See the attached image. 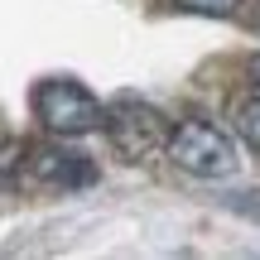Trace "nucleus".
Here are the masks:
<instances>
[{"instance_id": "1", "label": "nucleus", "mask_w": 260, "mask_h": 260, "mask_svg": "<svg viewBox=\"0 0 260 260\" xmlns=\"http://www.w3.org/2000/svg\"><path fill=\"white\" fill-rule=\"evenodd\" d=\"M29 106H34V121L58 140H77V135L102 130V102L77 77H44V82H34Z\"/></svg>"}, {"instance_id": "2", "label": "nucleus", "mask_w": 260, "mask_h": 260, "mask_svg": "<svg viewBox=\"0 0 260 260\" xmlns=\"http://www.w3.org/2000/svg\"><path fill=\"white\" fill-rule=\"evenodd\" d=\"M164 149H169V159H174L188 178H203V183L232 178L236 169H241L236 140L226 135V130L207 125V121H178V125H169Z\"/></svg>"}, {"instance_id": "3", "label": "nucleus", "mask_w": 260, "mask_h": 260, "mask_svg": "<svg viewBox=\"0 0 260 260\" xmlns=\"http://www.w3.org/2000/svg\"><path fill=\"white\" fill-rule=\"evenodd\" d=\"M102 130L125 164H145V159H154L164 149L169 116L159 106L140 102V96H116L111 106H102Z\"/></svg>"}, {"instance_id": "4", "label": "nucleus", "mask_w": 260, "mask_h": 260, "mask_svg": "<svg viewBox=\"0 0 260 260\" xmlns=\"http://www.w3.org/2000/svg\"><path fill=\"white\" fill-rule=\"evenodd\" d=\"M24 164H29V178L44 188H63V193H73V188H92L96 183V164L82 154V149H68V145H34L24 149Z\"/></svg>"}, {"instance_id": "5", "label": "nucleus", "mask_w": 260, "mask_h": 260, "mask_svg": "<svg viewBox=\"0 0 260 260\" xmlns=\"http://www.w3.org/2000/svg\"><path fill=\"white\" fill-rule=\"evenodd\" d=\"M232 121H236V140L260 159V96H255V102H241Z\"/></svg>"}, {"instance_id": "6", "label": "nucleus", "mask_w": 260, "mask_h": 260, "mask_svg": "<svg viewBox=\"0 0 260 260\" xmlns=\"http://www.w3.org/2000/svg\"><path fill=\"white\" fill-rule=\"evenodd\" d=\"M178 10H193V15H207V19H232L241 0H174Z\"/></svg>"}, {"instance_id": "7", "label": "nucleus", "mask_w": 260, "mask_h": 260, "mask_svg": "<svg viewBox=\"0 0 260 260\" xmlns=\"http://www.w3.org/2000/svg\"><path fill=\"white\" fill-rule=\"evenodd\" d=\"M222 207H232V212H241V217H260V193H226Z\"/></svg>"}, {"instance_id": "8", "label": "nucleus", "mask_w": 260, "mask_h": 260, "mask_svg": "<svg viewBox=\"0 0 260 260\" xmlns=\"http://www.w3.org/2000/svg\"><path fill=\"white\" fill-rule=\"evenodd\" d=\"M19 154V145L10 140V145H0V178H5V169H15V164H24V159H15Z\"/></svg>"}, {"instance_id": "9", "label": "nucleus", "mask_w": 260, "mask_h": 260, "mask_svg": "<svg viewBox=\"0 0 260 260\" xmlns=\"http://www.w3.org/2000/svg\"><path fill=\"white\" fill-rule=\"evenodd\" d=\"M246 77H251V87H255V92H260V53L251 58V63H246Z\"/></svg>"}, {"instance_id": "10", "label": "nucleus", "mask_w": 260, "mask_h": 260, "mask_svg": "<svg viewBox=\"0 0 260 260\" xmlns=\"http://www.w3.org/2000/svg\"><path fill=\"white\" fill-rule=\"evenodd\" d=\"M255 24H260V0H255Z\"/></svg>"}]
</instances>
